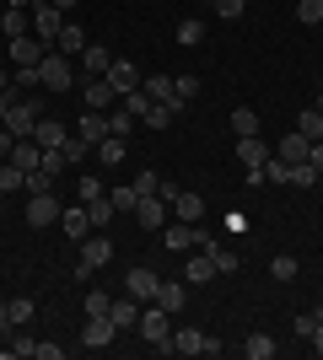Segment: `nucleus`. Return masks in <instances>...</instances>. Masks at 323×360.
Segmentation results:
<instances>
[{
	"label": "nucleus",
	"instance_id": "6e6552de",
	"mask_svg": "<svg viewBox=\"0 0 323 360\" xmlns=\"http://www.w3.org/2000/svg\"><path fill=\"white\" fill-rule=\"evenodd\" d=\"M60 210H65V205H60L54 194H32V199H27V226H32V231H44V226L60 221Z\"/></svg>",
	"mask_w": 323,
	"mask_h": 360
},
{
	"label": "nucleus",
	"instance_id": "37998d69",
	"mask_svg": "<svg viewBox=\"0 0 323 360\" xmlns=\"http://www.w3.org/2000/svg\"><path fill=\"white\" fill-rule=\"evenodd\" d=\"M6 312H11V328H22V323H32V312H38V307H32L27 296H16V301H6Z\"/></svg>",
	"mask_w": 323,
	"mask_h": 360
},
{
	"label": "nucleus",
	"instance_id": "b1692460",
	"mask_svg": "<svg viewBox=\"0 0 323 360\" xmlns=\"http://www.w3.org/2000/svg\"><path fill=\"white\" fill-rule=\"evenodd\" d=\"M108 317H113V328H140V301L129 296V301H113V307H108Z\"/></svg>",
	"mask_w": 323,
	"mask_h": 360
},
{
	"label": "nucleus",
	"instance_id": "a19ab883",
	"mask_svg": "<svg viewBox=\"0 0 323 360\" xmlns=\"http://www.w3.org/2000/svg\"><path fill=\"white\" fill-rule=\"evenodd\" d=\"M119 103L129 108V113H135V119H146V113H151V97H146V86H135V91H124Z\"/></svg>",
	"mask_w": 323,
	"mask_h": 360
},
{
	"label": "nucleus",
	"instance_id": "58836bf2",
	"mask_svg": "<svg viewBox=\"0 0 323 360\" xmlns=\"http://www.w3.org/2000/svg\"><path fill=\"white\" fill-rule=\"evenodd\" d=\"M172 97H178V103H194V97H200V75H172Z\"/></svg>",
	"mask_w": 323,
	"mask_h": 360
},
{
	"label": "nucleus",
	"instance_id": "09e8293b",
	"mask_svg": "<svg viewBox=\"0 0 323 360\" xmlns=\"http://www.w3.org/2000/svg\"><path fill=\"white\" fill-rule=\"evenodd\" d=\"M318 178H323V172H318L312 162H296V167H291V183H296V188H312Z\"/></svg>",
	"mask_w": 323,
	"mask_h": 360
},
{
	"label": "nucleus",
	"instance_id": "ea45409f",
	"mask_svg": "<svg viewBox=\"0 0 323 360\" xmlns=\"http://www.w3.org/2000/svg\"><path fill=\"white\" fill-rule=\"evenodd\" d=\"M87 210H92V231H103V226L113 221V215H119V210H113V199H108V194H103V199H92Z\"/></svg>",
	"mask_w": 323,
	"mask_h": 360
},
{
	"label": "nucleus",
	"instance_id": "a18cd8bd",
	"mask_svg": "<svg viewBox=\"0 0 323 360\" xmlns=\"http://www.w3.org/2000/svg\"><path fill=\"white\" fill-rule=\"evenodd\" d=\"M81 307H87V317H108L113 296H108V290H87V301H81Z\"/></svg>",
	"mask_w": 323,
	"mask_h": 360
},
{
	"label": "nucleus",
	"instance_id": "4c0bfd02",
	"mask_svg": "<svg viewBox=\"0 0 323 360\" xmlns=\"http://www.w3.org/2000/svg\"><path fill=\"white\" fill-rule=\"evenodd\" d=\"M103 194H108V188L92 178V172H81V178H76V199H81V205H92V199H103Z\"/></svg>",
	"mask_w": 323,
	"mask_h": 360
},
{
	"label": "nucleus",
	"instance_id": "4468645a",
	"mask_svg": "<svg viewBox=\"0 0 323 360\" xmlns=\"http://www.w3.org/2000/svg\"><path fill=\"white\" fill-rule=\"evenodd\" d=\"M81 97H87V108H92V113H108V108L119 103V91L108 86L103 75H97V81H81Z\"/></svg>",
	"mask_w": 323,
	"mask_h": 360
},
{
	"label": "nucleus",
	"instance_id": "de8ad7c7",
	"mask_svg": "<svg viewBox=\"0 0 323 360\" xmlns=\"http://www.w3.org/2000/svg\"><path fill=\"white\" fill-rule=\"evenodd\" d=\"M296 269H302V264H296L291 253H280V258H270V274H275V280H296Z\"/></svg>",
	"mask_w": 323,
	"mask_h": 360
},
{
	"label": "nucleus",
	"instance_id": "9d476101",
	"mask_svg": "<svg viewBox=\"0 0 323 360\" xmlns=\"http://www.w3.org/2000/svg\"><path fill=\"white\" fill-rule=\"evenodd\" d=\"M103 81H108V86H113V91L124 97V91H135L140 81H146V75H140V65H135V60H113V65H108V75H103Z\"/></svg>",
	"mask_w": 323,
	"mask_h": 360
},
{
	"label": "nucleus",
	"instance_id": "473e14b6",
	"mask_svg": "<svg viewBox=\"0 0 323 360\" xmlns=\"http://www.w3.org/2000/svg\"><path fill=\"white\" fill-rule=\"evenodd\" d=\"M60 150H65V162H70V167H81V162H87V156H92L97 146H92V140H81V135H70Z\"/></svg>",
	"mask_w": 323,
	"mask_h": 360
},
{
	"label": "nucleus",
	"instance_id": "5701e85b",
	"mask_svg": "<svg viewBox=\"0 0 323 360\" xmlns=\"http://www.w3.org/2000/svg\"><path fill=\"white\" fill-rule=\"evenodd\" d=\"M76 135L92 140V146H97V140H108V113H92V108H87V113L76 119Z\"/></svg>",
	"mask_w": 323,
	"mask_h": 360
},
{
	"label": "nucleus",
	"instance_id": "6ab92c4d",
	"mask_svg": "<svg viewBox=\"0 0 323 360\" xmlns=\"http://www.w3.org/2000/svg\"><path fill=\"white\" fill-rule=\"evenodd\" d=\"M156 307H162V312H184V307H189L184 280H162V285H156Z\"/></svg>",
	"mask_w": 323,
	"mask_h": 360
},
{
	"label": "nucleus",
	"instance_id": "13d9d810",
	"mask_svg": "<svg viewBox=\"0 0 323 360\" xmlns=\"http://www.w3.org/2000/svg\"><path fill=\"white\" fill-rule=\"evenodd\" d=\"M312 349L323 355V317H318V328H312Z\"/></svg>",
	"mask_w": 323,
	"mask_h": 360
},
{
	"label": "nucleus",
	"instance_id": "dca6fc26",
	"mask_svg": "<svg viewBox=\"0 0 323 360\" xmlns=\"http://www.w3.org/2000/svg\"><path fill=\"white\" fill-rule=\"evenodd\" d=\"M270 156H275L270 140H259V135H243V140H237V162H243V167H264Z\"/></svg>",
	"mask_w": 323,
	"mask_h": 360
},
{
	"label": "nucleus",
	"instance_id": "f704fd0d",
	"mask_svg": "<svg viewBox=\"0 0 323 360\" xmlns=\"http://www.w3.org/2000/svg\"><path fill=\"white\" fill-rule=\"evenodd\" d=\"M22 178H27V172L6 156V162H0V194H16V188H22Z\"/></svg>",
	"mask_w": 323,
	"mask_h": 360
},
{
	"label": "nucleus",
	"instance_id": "864d4df0",
	"mask_svg": "<svg viewBox=\"0 0 323 360\" xmlns=\"http://www.w3.org/2000/svg\"><path fill=\"white\" fill-rule=\"evenodd\" d=\"M135 188H140V199L156 194V188H162V172H135Z\"/></svg>",
	"mask_w": 323,
	"mask_h": 360
},
{
	"label": "nucleus",
	"instance_id": "bf43d9fd",
	"mask_svg": "<svg viewBox=\"0 0 323 360\" xmlns=\"http://www.w3.org/2000/svg\"><path fill=\"white\" fill-rule=\"evenodd\" d=\"M49 6H60V11H65V16L76 11V0H49Z\"/></svg>",
	"mask_w": 323,
	"mask_h": 360
},
{
	"label": "nucleus",
	"instance_id": "cd10ccee",
	"mask_svg": "<svg viewBox=\"0 0 323 360\" xmlns=\"http://www.w3.org/2000/svg\"><path fill=\"white\" fill-rule=\"evenodd\" d=\"M308 150H312V146H308V140H302V135L291 129V135H286V140L275 146V156H280V162H291V167H296V162H308Z\"/></svg>",
	"mask_w": 323,
	"mask_h": 360
},
{
	"label": "nucleus",
	"instance_id": "3c124183",
	"mask_svg": "<svg viewBox=\"0 0 323 360\" xmlns=\"http://www.w3.org/2000/svg\"><path fill=\"white\" fill-rule=\"evenodd\" d=\"M215 6V16H227V22H237V16H243V6L248 0H210Z\"/></svg>",
	"mask_w": 323,
	"mask_h": 360
},
{
	"label": "nucleus",
	"instance_id": "2f4dec72",
	"mask_svg": "<svg viewBox=\"0 0 323 360\" xmlns=\"http://www.w3.org/2000/svg\"><path fill=\"white\" fill-rule=\"evenodd\" d=\"M124 150H129V146H124L119 135H108V140H97V162H108V167H119V162H124Z\"/></svg>",
	"mask_w": 323,
	"mask_h": 360
},
{
	"label": "nucleus",
	"instance_id": "423d86ee",
	"mask_svg": "<svg viewBox=\"0 0 323 360\" xmlns=\"http://www.w3.org/2000/svg\"><path fill=\"white\" fill-rule=\"evenodd\" d=\"M172 205H167V199H162V194H146V199H140V205H135V221H140V231H162V226H167L172 221Z\"/></svg>",
	"mask_w": 323,
	"mask_h": 360
},
{
	"label": "nucleus",
	"instance_id": "c03bdc74",
	"mask_svg": "<svg viewBox=\"0 0 323 360\" xmlns=\"http://www.w3.org/2000/svg\"><path fill=\"white\" fill-rule=\"evenodd\" d=\"M210 258H215V274H232L237 264H243V258L232 253V248H221V242H210Z\"/></svg>",
	"mask_w": 323,
	"mask_h": 360
},
{
	"label": "nucleus",
	"instance_id": "7ed1b4c3",
	"mask_svg": "<svg viewBox=\"0 0 323 360\" xmlns=\"http://www.w3.org/2000/svg\"><path fill=\"white\" fill-rule=\"evenodd\" d=\"M38 119H44V103H38V97H16L11 113L0 119V129H11L16 140H32V124H38Z\"/></svg>",
	"mask_w": 323,
	"mask_h": 360
},
{
	"label": "nucleus",
	"instance_id": "4be33fe9",
	"mask_svg": "<svg viewBox=\"0 0 323 360\" xmlns=\"http://www.w3.org/2000/svg\"><path fill=\"white\" fill-rule=\"evenodd\" d=\"M81 65H87V81H97V75H108L113 54H108L103 44H87V49H81Z\"/></svg>",
	"mask_w": 323,
	"mask_h": 360
},
{
	"label": "nucleus",
	"instance_id": "8fccbe9b",
	"mask_svg": "<svg viewBox=\"0 0 323 360\" xmlns=\"http://www.w3.org/2000/svg\"><path fill=\"white\" fill-rule=\"evenodd\" d=\"M11 86L32 91V86H38V65H16V75H11Z\"/></svg>",
	"mask_w": 323,
	"mask_h": 360
},
{
	"label": "nucleus",
	"instance_id": "20e7f679",
	"mask_svg": "<svg viewBox=\"0 0 323 360\" xmlns=\"http://www.w3.org/2000/svg\"><path fill=\"white\" fill-rule=\"evenodd\" d=\"M70 81H76L70 60H65L60 49H49L44 60H38V86H49V91H70Z\"/></svg>",
	"mask_w": 323,
	"mask_h": 360
},
{
	"label": "nucleus",
	"instance_id": "f257e3e1",
	"mask_svg": "<svg viewBox=\"0 0 323 360\" xmlns=\"http://www.w3.org/2000/svg\"><path fill=\"white\" fill-rule=\"evenodd\" d=\"M140 339H146L156 355H178V349H172V312H162L151 301V307L140 312Z\"/></svg>",
	"mask_w": 323,
	"mask_h": 360
},
{
	"label": "nucleus",
	"instance_id": "052dcab7",
	"mask_svg": "<svg viewBox=\"0 0 323 360\" xmlns=\"http://www.w3.org/2000/svg\"><path fill=\"white\" fill-rule=\"evenodd\" d=\"M0 328H11V312H6V301H0Z\"/></svg>",
	"mask_w": 323,
	"mask_h": 360
},
{
	"label": "nucleus",
	"instance_id": "a211bd4d",
	"mask_svg": "<svg viewBox=\"0 0 323 360\" xmlns=\"http://www.w3.org/2000/svg\"><path fill=\"white\" fill-rule=\"evenodd\" d=\"M32 140H38L44 150H60L65 140H70V129H65L60 119H38V124H32Z\"/></svg>",
	"mask_w": 323,
	"mask_h": 360
},
{
	"label": "nucleus",
	"instance_id": "ddd939ff",
	"mask_svg": "<svg viewBox=\"0 0 323 360\" xmlns=\"http://www.w3.org/2000/svg\"><path fill=\"white\" fill-rule=\"evenodd\" d=\"M6 49H11V60H16V65H38V60L49 54V44L38 38V32H22V38H11Z\"/></svg>",
	"mask_w": 323,
	"mask_h": 360
},
{
	"label": "nucleus",
	"instance_id": "9b49d317",
	"mask_svg": "<svg viewBox=\"0 0 323 360\" xmlns=\"http://www.w3.org/2000/svg\"><path fill=\"white\" fill-rule=\"evenodd\" d=\"M156 285H162V274H156V269H146V264L124 274V290H129L135 301H156Z\"/></svg>",
	"mask_w": 323,
	"mask_h": 360
},
{
	"label": "nucleus",
	"instance_id": "393cba45",
	"mask_svg": "<svg viewBox=\"0 0 323 360\" xmlns=\"http://www.w3.org/2000/svg\"><path fill=\"white\" fill-rule=\"evenodd\" d=\"M296 135L308 140V146L323 140V113H318V108H302V113H296Z\"/></svg>",
	"mask_w": 323,
	"mask_h": 360
},
{
	"label": "nucleus",
	"instance_id": "c85d7f7f",
	"mask_svg": "<svg viewBox=\"0 0 323 360\" xmlns=\"http://www.w3.org/2000/svg\"><path fill=\"white\" fill-rule=\"evenodd\" d=\"M0 32H6V38H22V32H27V11H22V6H6V11H0Z\"/></svg>",
	"mask_w": 323,
	"mask_h": 360
},
{
	"label": "nucleus",
	"instance_id": "72a5a7b5",
	"mask_svg": "<svg viewBox=\"0 0 323 360\" xmlns=\"http://www.w3.org/2000/svg\"><path fill=\"white\" fill-rule=\"evenodd\" d=\"M232 129H237V140L259 135V113H253V108H232Z\"/></svg>",
	"mask_w": 323,
	"mask_h": 360
},
{
	"label": "nucleus",
	"instance_id": "c9c22d12",
	"mask_svg": "<svg viewBox=\"0 0 323 360\" xmlns=\"http://www.w3.org/2000/svg\"><path fill=\"white\" fill-rule=\"evenodd\" d=\"M140 86H146V97H151V103H167V97H172V75H146Z\"/></svg>",
	"mask_w": 323,
	"mask_h": 360
},
{
	"label": "nucleus",
	"instance_id": "4d7b16f0",
	"mask_svg": "<svg viewBox=\"0 0 323 360\" xmlns=\"http://www.w3.org/2000/svg\"><path fill=\"white\" fill-rule=\"evenodd\" d=\"M11 103H16V91H0V119L11 113Z\"/></svg>",
	"mask_w": 323,
	"mask_h": 360
},
{
	"label": "nucleus",
	"instance_id": "79ce46f5",
	"mask_svg": "<svg viewBox=\"0 0 323 360\" xmlns=\"http://www.w3.org/2000/svg\"><path fill=\"white\" fill-rule=\"evenodd\" d=\"M296 22H302V27H318L323 22V0H296Z\"/></svg>",
	"mask_w": 323,
	"mask_h": 360
},
{
	"label": "nucleus",
	"instance_id": "bb28decb",
	"mask_svg": "<svg viewBox=\"0 0 323 360\" xmlns=\"http://www.w3.org/2000/svg\"><path fill=\"white\" fill-rule=\"evenodd\" d=\"M108 199H113V210H119V215H135L140 188H135V183H113V188H108Z\"/></svg>",
	"mask_w": 323,
	"mask_h": 360
},
{
	"label": "nucleus",
	"instance_id": "c756f323",
	"mask_svg": "<svg viewBox=\"0 0 323 360\" xmlns=\"http://www.w3.org/2000/svg\"><path fill=\"white\" fill-rule=\"evenodd\" d=\"M243 349H248V360H275L280 345L270 339V333H248V345H243Z\"/></svg>",
	"mask_w": 323,
	"mask_h": 360
},
{
	"label": "nucleus",
	"instance_id": "e2e57ef3",
	"mask_svg": "<svg viewBox=\"0 0 323 360\" xmlns=\"http://www.w3.org/2000/svg\"><path fill=\"white\" fill-rule=\"evenodd\" d=\"M312 108H318V113H323V97H318V103H312Z\"/></svg>",
	"mask_w": 323,
	"mask_h": 360
},
{
	"label": "nucleus",
	"instance_id": "603ef678",
	"mask_svg": "<svg viewBox=\"0 0 323 360\" xmlns=\"http://www.w3.org/2000/svg\"><path fill=\"white\" fill-rule=\"evenodd\" d=\"M44 172H54V178H60V172H70V162H65V150H44Z\"/></svg>",
	"mask_w": 323,
	"mask_h": 360
},
{
	"label": "nucleus",
	"instance_id": "412c9836",
	"mask_svg": "<svg viewBox=\"0 0 323 360\" xmlns=\"http://www.w3.org/2000/svg\"><path fill=\"white\" fill-rule=\"evenodd\" d=\"M184 280H189V285H205V280H215V258H210V248H200V258H189V264H184Z\"/></svg>",
	"mask_w": 323,
	"mask_h": 360
},
{
	"label": "nucleus",
	"instance_id": "a878e982",
	"mask_svg": "<svg viewBox=\"0 0 323 360\" xmlns=\"http://www.w3.org/2000/svg\"><path fill=\"white\" fill-rule=\"evenodd\" d=\"M135 113H129V108H124V103H113V108H108V135H119V140H129V129H135Z\"/></svg>",
	"mask_w": 323,
	"mask_h": 360
},
{
	"label": "nucleus",
	"instance_id": "0eeeda50",
	"mask_svg": "<svg viewBox=\"0 0 323 360\" xmlns=\"http://www.w3.org/2000/svg\"><path fill=\"white\" fill-rule=\"evenodd\" d=\"M172 349H178V355H221V345L200 328H172Z\"/></svg>",
	"mask_w": 323,
	"mask_h": 360
},
{
	"label": "nucleus",
	"instance_id": "7c9ffc66",
	"mask_svg": "<svg viewBox=\"0 0 323 360\" xmlns=\"http://www.w3.org/2000/svg\"><path fill=\"white\" fill-rule=\"evenodd\" d=\"M178 44H184V49H200V44H205V22L184 16V22H178Z\"/></svg>",
	"mask_w": 323,
	"mask_h": 360
},
{
	"label": "nucleus",
	"instance_id": "e433bc0d",
	"mask_svg": "<svg viewBox=\"0 0 323 360\" xmlns=\"http://www.w3.org/2000/svg\"><path fill=\"white\" fill-rule=\"evenodd\" d=\"M22 188H27V194H54V172H44V167H32L27 178H22Z\"/></svg>",
	"mask_w": 323,
	"mask_h": 360
},
{
	"label": "nucleus",
	"instance_id": "5fc2aeb1",
	"mask_svg": "<svg viewBox=\"0 0 323 360\" xmlns=\"http://www.w3.org/2000/svg\"><path fill=\"white\" fill-rule=\"evenodd\" d=\"M60 355H65L60 345H32V360H60Z\"/></svg>",
	"mask_w": 323,
	"mask_h": 360
},
{
	"label": "nucleus",
	"instance_id": "1a4fd4ad",
	"mask_svg": "<svg viewBox=\"0 0 323 360\" xmlns=\"http://www.w3.org/2000/svg\"><path fill=\"white\" fill-rule=\"evenodd\" d=\"M60 226H65V237H70V242H87V237H92V210H87V205H65Z\"/></svg>",
	"mask_w": 323,
	"mask_h": 360
},
{
	"label": "nucleus",
	"instance_id": "39448f33",
	"mask_svg": "<svg viewBox=\"0 0 323 360\" xmlns=\"http://www.w3.org/2000/svg\"><path fill=\"white\" fill-rule=\"evenodd\" d=\"M65 22H70V16H65L60 6H49V0H38V6H32V32H38L44 44H54V38H60Z\"/></svg>",
	"mask_w": 323,
	"mask_h": 360
},
{
	"label": "nucleus",
	"instance_id": "f3484780",
	"mask_svg": "<svg viewBox=\"0 0 323 360\" xmlns=\"http://www.w3.org/2000/svg\"><path fill=\"white\" fill-rule=\"evenodd\" d=\"M162 248H167V253H189V248H194V226L189 221H167L162 226Z\"/></svg>",
	"mask_w": 323,
	"mask_h": 360
},
{
	"label": "nucleus",
	"instance_id": "f8f14e48",
	"mask_svg": "<svg viewBox=\"0 0 323 360\" xmlns=\"http://www.w3.org/2000/svg\"><path fill=\"white\" fill-rule=\"evenodd\" d=\"M113 339H119L113 317H87V328H81V345H87V349H108Z\"/></svg>",
	"mask_w": 323,
	"mask_h": 360
},
{
	"label": "nucleus",
	"instance_id": "f03ea898",
	"mask_svg": "<svg viewBox=\"0 0 323 360\" xmlns=\"http://www.w3.org/2000/svg\"><path fill=\"white\" fill-rule=\"evenodd\" d=\"M108 258H113V242H108L103 231H92L87 242H76V280H92Z\"/></svg>",
	"mask_w": 323,
	"mask_h": 360
},
{
	"label": "nucleus",
	"instance_id": "2eb2a0df",
	"mask_svg": "<svg viewBox=\"0 0 323 360\" xmlns=\"http://www.w3.org/2000/svg\"><path fill=\"white\" fill-rule=\"evenodd\" d=\"M172 221L200 226V221H205V199H200V194H189V188H178V194H172Z\"/></svg>",
	"mask_w": 323,
	"mask_h": 360
},
{
	"label": "nucleus",
	"instance_id": "49530a36",
	"mask_svg": "<svg viewBox=\"0 0 323 360\" xmlns=\"http://www.w3.org/2000/svg\"><path fill=\"white\" fill-rule=\"evenodd\" d=\"M264 183H291V162L270 156V162H264Z\"/></svg>",
	"mask_w": 323,
	"mask_h": 360
},
{
	"label": "nucleus",
	"instance_id": "aec40b11",
	"mask_svg": "<svg viewBox=\"0 0 323 360\" xmlns=\"http://www.w3.org/2000/svg\"><path fill=\"white\" fill-rule=\"evenodd\" d=\"M54 49H60L65 60H76L81 49H87V27H81V22H65V27H60V38H54Z\"/></svg>",
	"mask_w": 323,
	"mask_h": 360
},
{
	"label": "nucleus",
	"instance_id": "680f3d73",
	"mask_svg": "<svg viewBox=\"0 0 323 360\" xmlns=\"http://www.w3.org/2000/svg\"><path fill=\"white\" fill-rule=\"evenodd\" d=\"M0 91H11V75H6V70H0Z\"/></svg>",
	"mask_w": 323,
	"mask_h": 360
},
{
	"label": "nucleus",
	"instance_id": "6e6d98bb",
	"mask_svg": "<svg viewBox=\"0 0 323 360\" xmlns=\"http://www.w3.org/2000/svg\"><path fill=\"white\" fill-rule=\"evenodd\" d=\"M308 162H312V167H318V172H323V140H318V146L308 150Z\"/></svg>",
	"mask_w": 323,
	"mask_h": 360
}]
</instances>
